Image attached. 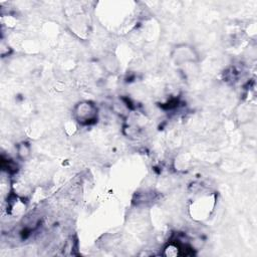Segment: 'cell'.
<instances>
[{"label": "cell", "instance_id": "cell-1", "mask_svg": "<svg viewBox=\"0 0 257 257\" xmlns=\"http://www.w3.org/2000/svg\"><path fill=\"white\" fill-rule=\"evenodd\" d=\"M74 120L83 126L92 125L98 120V108L91 100L78 101L73 107Z\"/></svg>", "mask_w": 257, "mask_h": 257}, {"label": "cell", "instance_id": "cell-2", "mask_svg": "<svg viewBox=\"0 0 257 257\" xmlns=\"http://www.w3.org/2000/svg\"><path fill=\"white\" fill-rule=\"evenodd\" d=\"M171 59L176 66H184L197 63L200 60L199 52L189 43H179L173 46Z\"/></svg>", "mask_w": 257, "mask_h": 257}, {"label": "cell", "instance_id": "cell-3", "mask_svg": "<svg viewBox=\"0 0 257 257\" xmlns=\"http://www.w3.org/2000/svg\"><path fill=\"white\" fill-rule=\"evenodd\" d=\"M16 152H17L18 158L24 161L29 158L31 154V147L27 142H21L16 146Z\"/></svg>", "mask_w": 257, "mask_h": 257}]
</instances>
